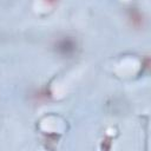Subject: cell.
Segmentation results:
<instances>
[{"mask_svg":"<svg viewBox=\"0 0 151 151\" xmlns=\"http://www.w3.org/2000/svg\"><path fill=\"white\" fill-rule=\"evenodd\" d=\"M76 50H77V42L74 41V39L70 37L61 38L55 42V51L63 57L73 55Z\"/></svg>","mask_w":151,"mask_h":151,"instance_id":"6da1fadb","label":"cell"},{"mask_svg":"<svg viewBox=\"0 0 151 151\" xmlns=\"http://www.w3.org/2000/svg\"><path fill=\"white\" fill-rule=\"evenodd\" d=\"M129 18H130V20H131V22H132V26H134V27H140V26L143 25V17H142V14H140L138 11H136V9L130 11Z\"/></svg>","mask_w":151,"mask_h":151,"instance_id":"7a4b0ae2","label":"cell"},{"mask_svg":"<svg viewBox=\"0 0 151 151\" xmlns=\"http://www.w3.org/2000/svg\"><path fill=\"white\" fill-rule=\"evenodd\" d=\"M46 1H47L48 4H52V5H53V4H55L58 0H46Z\"/></svg>","mask_w":151,"mask_h":151,"instance_id":"3957f363","label":"cell"}]
</instances>
